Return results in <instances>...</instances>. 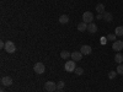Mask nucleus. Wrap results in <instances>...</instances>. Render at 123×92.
<instances>
[{"instance_id":"nucleus-1","label":"nucleus","mask_w":123,"mask_h":92,"mask_svg":"<svg viewBox=\"0 0 123 92\" xmlns=\"http://www.w3.org/2000/svg\"><path fill=\"white\" fill-rule=\"evenodd\" d=\"M92 20H94V14H92L91 11H86L83 14V22L85 23H91L92 22Z\"/></svg>"},{"instance_id":"nucleus-2","label":"nucleus","mask_w":123,"mask_h":92,"mask_svg":"<svg viewBox=\"0 0 123 92\" xmlns=\"http://www.w3.org/2000/svg\"><path fill=\"white\" fill-rule=\"evenodd\" d=\"M64 69L65 71H68V73H71V71H75L76 66H75V61L74 60H68L65 65H64Z\"/></svg>"},{"instance_id":"nucleus-3","label":"nucleus","mask_w":123,"mask_h":92,"mask_svg":"<svg viewBox=\"0 0 123 92\" xmlns=\"http://www.w3.org/2000/svg\"><path fill=\"white\" fill-rule=\"evenodd\" d=\"M7 53H14L16 50V47L14 44V42H11V40H7V42H5V48H4Z\"/></svg>"},{"instance_id":"nucleus-4","label":"nucleus","mask_w":123,"mask_h":92,"mask_svg":"<svg viewBox=\"0 0 123 92\" xmlns=\"http://www.w3.org/2000/svg\"><path fill=\"white\" fill-rule=\"evenodd\" d=\"M44 88L48 92H53V91L57 90V84H54L53 81H47V82L44 84Z\"/></svg>"},{"instance_id":"nucleus-5","label":"nucleus","mask_w":123,"mask_h":92,"mask_svg":"<svg viewBox=\"0 0 123 92\" xmlns=\"http://www.w3.org/2000/svg\"><path fill=\"white\" fill-rule=\"evenodd\" d=\"M33 70H35L36 74H43L44 70H46V68H44V65H43L42 63H36V64L33 65Z\"/></svg>"},{"instance_id":"nucleus-6","label":"nucleus","mask_w":123,"mask_h":92,"mask_svg":"<svg viewBox=\"0 0 123 92\" xmlns=\"http://www.w3.org/2000/svg\"><path fill=\"white\" fill-rule=\"evenodd\" d=\"M112 49L116 50V52H121V50L123 49V40H116V42H113Z\"/></svg>"},{"instance_id":"nucleus-7","label":"nucleus","mask_w":123,"mask_h":92,"mask_svg":"<svg viewBox=\"0 0 123 92\" xmlns=\"http://www.w3.org/2000/svg\"><path fill=\"white\" fill-rule=\"evenodd\" d=\"M80 52L83 53V55H89V54H91L92 49H91V47H90V46L84 44V46H81V48H80Z\"/></svg>"},{"instance_id":"nucleus-8","label":"nucleus","mask_w":123,"mask_h":92,"mask_svg":"<svg viewBox=\"0 0 123 92\" xmlns=\"http://www.w3.org/2000/svg\"><path fill=\"white\" fill-rule=\"evenodd\" d=\"M1 85L3 86H11L12 85V79L10 76H3L1 77Z\"/></svg>"},{"instance_id":"nucleus-9","label":"nucleus","mask_w":123,"mask_h":92,"mask_svg":"<svg viewBox=\"0 0 123 92\" xmlns=\"http://www.w3.org/2000/svg\"><path fill=\"white\" fill-rule=\"evenodd\" d=\"M71 60H74V61H79L81 60V58H83V53L81 52H74V53H71Z\"/></svg>"},{"instance_id":"nucleus-10","label":"nucleus","mask_w":123,"mask_h":92,"mask_svg":"<svg viewBox=\"0 0 123 92\" xmlns=\"http://www.w3.org/2000/svg\"><path fill=\"white\" fill-rule=\"evenodd\" d=\"M87 31H89L90 33H95V32H97V26L95 23L91 22V23L87 25Z\"/></svg>"},{"instance_id":"nucleus-11","label":"nucleus","mask_w":123,"mask_h":92,"mask_svg":"<svg viewBox=\"0 0 123 92\" xmlns=\"http://www.w3.org/2000/svg\"><path fill=\"white\" fill-rule=\"evenodd\" d=\"M96 11H97L98 14H105V12H106L105 5H104V4H97V5H96Z\"/></svg>"},{"instance_id":"nucleus-12","label":"nucleus","mask_w":123,"mask_h":92,"mask_svg":"<svg viewBox=\"0 0 123 92\" xmlns=\"http://www.w3.org/2000/svg\"><path fill=\"white\" fill-rule=\"evenodd\" d=\"M102 15H104V20H105V21H107V22H111L112 20H113V16H112L111 12H105V14H102Z\"/></svg>"},{"instance_id":"nucleus-13","label":"nucleus","mask_w":123,"mask_h":92,"mask_svg":"<svg viewBox=\"0 0 123 92\" xmlns=\"http://www.w3.org/2000/svg\"><path fill=\"white\" fill-rule=\"evenodd\" d=\"M59 22L63 23V25H64V23H68V22H69V16H68V15H62V16L59 17Z\"/></svg>"},{"instance_id":"nucleus-14","label":"nucleus","mask_w":123,"mask_h":92,"mask_svg":"<svg viewBox=\"0 0 123 92\" xmlns=\"http://www.w3.org/2000/svg\"><path fill=\"white\" fill-rule=\"evenodd\" d=\"M115 34L118 36V37L123 36V26H118V27H116V29H115Z\"/></svg>"},{"instance_id":"nucleus-15","label":"nucleus","mask_w":123,"mask_h":92,"mask_svg":"<svg viewBox=\"0 0 123 92\" xmlns=\"http://www.w3.org/2000/svg\"><path fill=\"white\" fill-rule=\"evenodd\" d=\"M78 29L80 31V32H84V31H86V29H87V23H85V22L79 23V25H78Z\"/></svg>"},{"instance_id":"nucleus-16","label":"nucleus","mask_w":123,"mask_h":92,"mask_svg":"<svg viewBox=\"0 0 123 92\" xmlns=\"http://www.w3.org/2000/svg\"><path fill=\"white\" fill-rule=\"evenodd\" d=\"M71 57V53H69L68 50H62L60 52V58H63V59H68Z\"/></svg>"},{"instance_id":"nucleus-17","label":"nucleus","mask_w":123,"mask_h":92,"mask_svg":"<svg viewBox=\"0 0 123 92\" xmlns=\"http://www.w3.org/2000/svg\"><path fill=\"white\" fill-rule=\"evenodd\" d=\"M115 61H116V63H118V64H122V63H123V55H122L121 53L116 54V57H115Z\"/></svg>"},{"instance_id":"nucleus-18","label":"nucleus","mask_w":123,"mask_h":92,"mask_svg":"<svg viewBox=\"0 0 123 92\" xmlns=\"http://www.w3.org/2000/svg\"><path fill=\"white\" fill-rule=\"evenodd\" d=\"M75 74H76L78 76H81V75L84 74V69H83V68H76V69H75Z\"/></svg>"},{"instance_id":"nucleus-19","label":"nucleus","mask_w":123,"mask_h":92,"mask_svg":"<svg viewBox=\"0 0 123 92\" xmlns=\"http://www.w3.org/2000/svg\"><path fill=\"white\" fill-rule=\"evenodd\" d=\"M117 74L123 75V64H119V65L117 66Z\"/></svg>"},{"instance_id":"nucleus-20","label":"nucleus","mask_w":123,"mask_h":92,"mask_svg":"<svg viewBox=\"0 0 123 92\" xmlns=\"http://www.w3.org/2000/svg\"><path fill=\"white\" fill-rule=\"evenodd\" d=\"M116 75H117V71H110L108 73V79H115L116 77Z\"/></svg>"},{"instance_id":"nucleus-21","label":"nucleus","mask_w":123,"mask_h":92,"mask_svg":"<svg viewBox=\"0 0 123 92\" xmlns=\"http://www.w3.org/2000/svg\"><path fill=\"white\" fill-rule=\"evenodd\" d=\"M107 39H108V40H112V42H116V34H113V33L108 34V36H107Z\"/></svg>"},{"instance_id":"nucleus-22","label":"nucleus","mask_w":123,"mask_h":92,"mask_svg":"<svg viewBox=\"0 0 123 92\" xmlns=\"http://www.w3.org/2000/svg\"><path fill=\"white\" fill-rule=\"evenodd\" d=\"M64 86H65L64 81H59V82L57 84V88H60V90H63V88H64Z\"/></svg>"},{"instance_id":"nucleus-23","label":"nucleus","mask_w":123,"mask_h":92,"mask_svg":"<svg viewBox=\"0 0 123 92\" xmlns=\"http://www.w3.org/2000/svg\"><path fill=\"white\" fill-rule=\"evenodd\" d=\"M96 18H97V20H101V18H104V15H102V14H98V15L96 16Z\"/></svg>"},{"instance_id":"nucleus-24","label":"nucleus","mask_w":123,"mask_h":92,"mask_svg":"<svg viewBox=\"0 0 123 92\" xmlns=\"http://www.w3.org/2000/svg\"><path fill=\"white\" fill-rule=\"evenodd\" d=\"M106 42H107V39H106V38H101V43H102V44H105Z\"/></svg>"},{"instance_id":"nucleus-25","label":"nucleus","mask_w":123,"mask_h":92,"mask_svg":"<svg viewBox=\"0 0 123 92\" xmlns=\"http://www.w3.org/2000/svg\"><path fill=\"white\" fill-rule=\"evenodd\" d=\"M0 48H5V43L3 42V40L0 42Z\"/></svg>"},{"instance_id":"nucleus-26","label":"nucleus","mask_w":123,"mask_h":92,"mask_svg":"<svg viewBox=\"0 0 123 92\" xmlns=\"http://www.w3.org/2000/svg\"><path fill=\"white\" fill-rule=\"evenodd\" d=\"M57 92H63V90H60V88H57Z\"/></svg>"},{"instance_id":"nucleus-27","label":"nucleus","mask_w":123,"mask_h":92,"mask_svg":"<svg viewBox=\"0 0 123 92\" xmlns=\"http://www.w3.org/2000/svg\"><path fill=\"white\" fill-rule=\"evenodd\" d=\"M0 92H4V90H3V88H1V90H0Z\"/></svg>"}]
</instances>
